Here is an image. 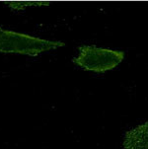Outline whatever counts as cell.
I'll use <instances>...</instances> for the list:
<instances>
[{"label":"cell","instance_id":"2","mask_svg":"<svg viewBox=\"0 0 148 149\" xmlns=\"http://www.w3.org/2000/svg\"><path fill=\"white\" fill-rule=\"evenodd\" d=\"M124 58L120 50L102 49L96 45H81L79 54L73 57L72 62L87 71L103 73L114 69Z\"/></svg>","mask_w":148,"mask_h":149},{"label":"cell","instance_id":"3","mask_svg":"<svg viewBox=\"0 0 148 149\" xmlns=\"http://www.w3.org/2000/svg\"><path fill=\"white\" fill-rule=\"evenodd\" d=\"M124 149H148V120L124 133Z\"/></svg>","mask_w":148,"mask_h":149},{"label":"cell","instance_id":"1","mask_svg":"<svg viewBox=\"0 0 148 149\" xmlns=\"http://www.w3.org/2000/svg\"><path fill=\"white\" fill-rule=\"evenodd\" d=\"M65 42L49 41L27 34L3 29L0 26V52L37 56L42 52L64 47Z\"/></svg>","mask_w":148,"mask_h":149},{"label":"cell","instance_id":"4","mask_svg":"<svg viewBox=\"0 0 148 149\" xmlns=\"http://www.w3.org/2000/svg\"><path fill=\"white\" fill-rule=\"evenodd\" d=\"M12 11H24L28 6H47L49 2H21V1H9L4 2Z\"/></svg>","mask_w":148,"mask_h":149}]
</instances>
